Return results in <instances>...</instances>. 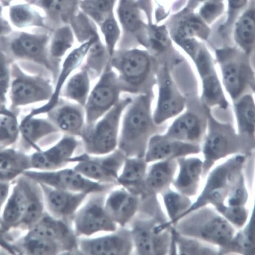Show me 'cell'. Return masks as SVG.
Segmentation results:
<instances>
[{"label":"cell","mask_w":255,"mask_h":255,"mask_svg":"<svg viewBox=\"0 0 255 255\" xmlns=\"http://www.w3.org/2000/svg\"><path fill=\"white\" fill-rule=\"evenodd\" d=\"M151 98L144 93L132 100L122 119L118 149L126 157H144L153 131Z\"/></svg>","instance_id":"6da1fadb"},{"label":"cell","mask_w":255,"mask_h":255,"mask_svg":"<svg viewBox=\"0 0 255 255\" xmlns=\"http://www.w3.org/2000/svg\"><path fill=\"white\" fill-rule=\"evenodd\" d=\"M173 227L180 235L218 246L221 253H229L236 230L224 217L204 206L184 216Z\"/></svg>","instance_id":"7a4b0ae2"},{"label":"cell","mask_w":255,"mask_h":255,"mask_svg":"<svg viewBox=\"0 0 255 255\" xmlns=\"http://www.w3.org/2000/svg\"><path fill=\"white\" fill-rule=\"evenodd\" d=\"M246 158L238 154L216 167L208 175L204 189L189 209L178 219L201 207L211 204L215 208L224 205L240 179L243 176V170Z\"/></svg>","instance_id":"3957f363"},{"label":"cell","mask_w":255,"mask_h":255,"mask_svg":"<svg viewBox=\"0 0 255 255\" xmlns=\"http://www.w3.org/2000/svg\"><path fill=\"white\" fill-rule=\"evenodd\" d=\"M153 62L148 52L136 48L117 49L109 60L123 92L133 95L144 94L152 72Z\"/></svg>","instance_id":"277c9868"},{"label":"cell","mask_w":255,"mask_h":255,"mask_svg":"<svg viewBox=\"0 0 255 255\" xmlns=\"http://www.w3.org/2000/svg\"><path fill=\"white\" fill-rule=\"evenodd\" d=\"M132 100L121 99L95 124L85 127L81 137L86 153L101 156L117 149L123 115Z\"/></svg>","instance_id":"5b68a950"},{"label":"cell","mask_w":255,"mask_h":255,"mask_svg":"<svg viewBox=\"0 0 255 255\" xmlns=\"http://www.w3.org/2000/svg\"><path fill=\"white\" fill-rule=\"evenodd\" d=\"M168 222V221H167ZM164 215L149 219H140L134 223L130 230L137 254L166 255L171 252L172 243L171 226L165 229L167 222Z\"/></svg>","instance_id":"8992f818"},{"label":"cell","mask_w":255,"mask_h":255,"mask_svg":"<svg viewBox=\"0 0 255 255\" xmlns=\"http://www.w3.org/2000/svg\"><path fill=\"white\" fill-rule=\"evenodd\" d=\"M123 90L118 75L110 62L91 90L84 107L86 126L95 124L121 100Z\"/></svg>","instance_id":"52a82bcc"},{"label":"cell","mask_w":255,"mask_h":255,"mask_svg":"<svg viewBox=\"0 0 255 255\" xmlns=\"http://www.w3.org/2000/svg\"><path fill=\"white\" fill-rule=\"evenodd\" d=\"M39 30L13 31L2 38L7 41L8 50L15 58L35 62L57 75L49 53L52 32Z\"/></svg>","instance_id":"ba28073f"},{"label":"cell","mask_w":255,"mask_h":255,"mask_svg":"<svg viewBox=\"0 0 255 255\" xmlns=\"http://www.w3.org/2000/svg\"><path fill=\"white\" fill-rule=\"evenodd\" d=\"M35 181L50 187L74 192L87 194L103 193L112 185L92 181L74 169H63L54 171H40L31 169L23 173Z\"/></svg>","instance_id":"9c48e42d"},{"label":"cell","mask_w":255,"mask_h":255,"mask_svg":"<svg viewBox=\"0 0 255 255\" xmlns=\"http://www.w3.org/2000/svg\"><path fill=\"white\" fill-rule=\"evenodd\" d=\"M126 156L119 149L101 156L87 153L72 158L76 162L74 169L85 177L94 181L106 184L118 183L119 172L123 168Z\"/></svg>","instance_id":"30bf717a"},{"label":"cell","mask_w":255,"mask_h":255,"mask_svg":"<svg viewBox=\"0 0 255 255\" xmlns=\"http://www.w3.org/2000/svg\"><path fill=\"white\" fill-rule=\"evenodd\" d=\"M101 193L91 197L74 215V233L77 237H90L101 232L117 231V224L107 214L105 197Z\"/></svg>","instance_id":"8fae6325"},{"label":"cell","mask_w":255,"mask_h":255,"mask_svg":"<svg viewBox=\"0 0 255 255\" xmlns=\"http://www.w3.org/2000/svg\"><path fill=\"white\" fill-rule=\"evenodd\" d=\"M238 138L228 127L216 123L212 124L203 143L202 175L206 176L218 160L241 150Z\"/></svg>","instance_id":"7c38bea8"},{"label":"cell","mask_w":255,"mask_h":255,"mask_svg":"<svg viewBox=\"0 0 255 255\" xmlns=\"http://www.w3.org/2000/svg\"><path fill=\"white\" fill-rule=\"evenodd\" d=\"M158 99L152 118L154 124L161 125L176 117L183 110L185 100L178 89L166 68L161 69L158 77Z\"/></svg>","instance_id":"4fadbf2b"},{"label":"cell","mask_w":255,"mask_h":255,"mask_svg":"<svg viewBox=\"0 0 255 255\" xmlns=\"http://www.w3.org/2000/svg\"><path fill=\"white\" fill-rule=\"evenodd\" d=\"M101 38V35L93 37L69 51L64 57L57 75L51 98L43 106L34 110L31 114V115L36 116L40 114L49 113L58 105L60 101L61 92L65 84L74 74L76 69L82 65L91 46Z\"/></svg>","instance_id":"5bb4252c"},{"label":"cell","mask_w":255,"mask_h":255,"mask_svg":"<svg viewBox=\"0 0 255 255\" xmlns=\"http://www.w3.org/2000/svg\"><path fill=\"white\" fill-rule=\"evenodd\" d=\"M50 82L42 77L19 75L12 82L10 97L14 107L48 101L53 94Z\"/></svg>","instance_id":"9a60e30c"},{"label":"cell","mask_w":255,"mask_h":255,"mask_svg":"<svg viewBox=\"0 0 255 255\" xmlns=\"http://www.w3.org/2000/svg\"><path fill=\"white\" fill-rule=\"evenodd\" d=\"M110 235L78 241V249L82 254L92 255H127L131 253L133 244L130 230L122 229Z\"/></svg>","instance_id":"2e32d148"},{"label":"cell","mask_w":255,"mask_h":255,"mask_svg":"<svg viewBox=\"0 0 255 255\" xmlns=\"http://www.w3.org/2000/svg\"><path fill=\"white\" fill-rule=\"evenodd\" d=\"M79 143L75 136L66 134L53 146L30 155L32 169L40 171L61 169L72 163Z\"/></svg>","instance_id":"e0dca14e"},{"label":"cell","mask_w":255,"mask_h":255,"mask_svg":"<svg viewBox=\"0 0 255 255\" xmlns=\"http://www.w3.org/2000/svg\"><path fill=\"white\" fill-rule=\"evenodd\" d=\"M31 236L48 239L57 243L63 252H71L78 249V241L74 231L65 222L49 214H43L27 233Z\"/></svg>","instance_id":"ac0fdd59"},{"label":"cell","mask_w":255,"mask_h":255,"mask_svg":"<svg viewBox=\"0 0 255 255\" xmlns=\"http://www.w3.org/2000/svg\"><path fill=\"white\" fill-rule=\"evenodd\" d=\"M39 184L42 192L44 205L49 215L65 222L68 219L74 218L88 195L56 189Z\"/></svg>","instance_id":"d6986e66"},{"label":"cell","mask_w":255,"mask_h":255,"mask_svg":"<svg viewBox=\"0 0 255 255\" xmlns=\"http://www.w3.org/2000/svg\"><path fill=\"white\" fill-rule=\"evenodd\" d=\"M7 8V18L13 29L20 31L53 29L41 10L27 0H18Z\"/></svg>","instance_id":"ffe728a7"},{"label":"cell","mask_w":255,"mask_h":255,"mask_svg":"<svg viewBox=\"0 0 255 255\" xmlns=\"http://www.w3.org/2000/svg\"><path fill=\"white\" fill-rule=\"evenodd\" d=\"M200 150L196 144L173 140L163 134H155L149 139L144 158L149 163L197 154Z\"/></svg>","instance_id":"44dd1931"},{"label":"cell","mask_w":255,"mask_h":255,"mask_svg":"<svg viewBox=\"0 0 255 255\" xmlns=\"http://www.w3.org/2000/svg\"><path fill=\"white\" fill-rule=\"evenodd\" d=\"M140 204L138 195L125 188L112 191L105 201L109 217L116 224L125 227L134 217Z\"/></svg>","instance_id":"7402d4cb"},{"label":"cell","mask_w":255,"mask_h":255,"mask_svg":"<svg viewBox=\"0 0 255 255\" xmlns=\"http://www.w3.org/2000/svg\"><path fill=\"white\" fill-rule=\"evenodd\" d=\"M28 202L26 177L17 180L3 207L0 217L2 232L18 227L25 214Z\"/></svg>","instance_id":"603a6c76"},{"label":"cell","mask_w":255,"mask_h":255,"mask_svg":"<svg viewBox=\"0 0 255 255\" xmlns=\"http://www.w3.org/2000/svg\"><path fill=\"white\" fill-rule=\"evenodd\" d=\"M224 87L232 99L236 100L244 90L248 80V69L231 53H221L219 57Z\"/></svg>","instance_id":"cb8c5ba5"},{"label":"cell","mask_w":255,"mask_h":255,"mask_svg":"<svg viewBox=\"0 0 255 255\" xmlns=\"http://www.w3.org/2000/svg\"><path fill=\"white\" fill-rule=\"evenodd\" d=\"M51 114V122L66 134L81 137L86 127L84 107L75 103L57 105Z\"/></svg>","instance_id":"d4e9b609"},{"label":"cell","mask_w":255,"mask_h":255,"mask_svg":"<svg viewBox=\"0 0 255 255\" xmlns=\"http://www.w3.org/2000/svg\"><path fill=\"white\" fill-rule=\"evenodd\" d=\"M179 173L172 183L178 193L192 197L196 195L202 173L203 161L197 157L177 158Z\"/></svg>","instance_id":"484cf974"},{"label":"cell","mask_w":255,"mask_h":255,"mask_svg":"<svg viewBox=\"0 0 255 255\" xmlns=\"http://www.w3.org/2000/svg\"><path fill=\"white\" fill-rule=\"evenodd\" d=\"M115 14L122 32L133 36L138 41L144 44L145 25L138 0H119Z\"/></svg>","instance_id":"4316f807"},{"label":"cell","mask_w":255,"mask_h":255,"mask_svg":"<svg viewBox=\"0 0 255 255\" xmlns=\"http://www.w3.org/2000/svg\"><path fill=\"white\" fill-rule=\"evenodd\" d=\"M44 13L49 24L54 28L69 24L80 10V0H27Z\"/></svg>","instance_id":"83f0119b"},{"label":"cell","mask_w":255,"mask_h":255,"mask_svg":"<svg viewBox=\"0 0 255 255\" xmlns=\"http://www.w3.org/2000/svg\"><path fill=\"white\" fill-rule=\"evenodd\" d=\"M178 166L175 159L159 160L147 170L144 180L145 193L155 195L169 189Z\"/></svg>","instance_id":"f1b7e54d"},{"label":"cell","mask_w":255,"mask_h":255,"mask_svg":"<svg viewBox=\"0 0 255 255\" xmlns=\"http://www.w3.org/2000/svg\"><path fill=\"white\" fill-rule=\"evenodd\" d=\"M147 164L144 157H126L118 183L134 194H144Z\"/></svg>","instance_id":"f546056e"},{"label":"cell","mask_w":255,"mask_h":255,"mask_svg":"<svg viewBox=\"0 0 255 255\" xmlns=\"http://www.w3.org/2000/svg\"><path fill=\"white\" fill-rule=\"evenodd\" d=\"M202 133L200 120L195 114L188 112L180 115L163 135L171 140L196 144Z\"/></svg>","instance_id":"4dcf8cb0"},{"label":"cell","mask_w":255,"mask_h":255,"mask_svg":"<svg viewBox=\"0 0 255 255\" xmlns=\"http://www.w3.org/2000/svg\"><path fill=\"white\" fill-rule=\"evenodd\" d=\"M30 169V156L13 149L0 150V181L9 182Z\"/></svg>","instance_id":"1f68e13d"},{"label":"cell","mask_w":255,"mask_h":255,"mask_svg":"<svg viewBox=\"0 0 255 255\" xmlns=\"http://www.w3.org/2000/svg\"><path fill=\"white\" fill-rule=\"evenodd\" d=\"M75 36L70 25H63L55 28L51 33L49 53L51 62L57 73L59 72L61 60L73 49Z\"/></svg>","instance_id":"d6a6232c"},{"label":"cell","mask_w":255,"mask_h":255,"mask_svg":"<svg viewBox=\"0 0 255 255\" xmlns=\"http://www.w3.org/2000/svg\"><path fill=\"white\" fill-rule=\"evenodd\" d=\"M91 77L87 68L83 66L81 70L73 74L65 84L61 97L85 107L91 91Z\"/></svg>","instance_id":"836d02e7"},{"label":"cell","mask_w":255,"mask_h":255,"mask_svg":"<svg viewBox=\"0 0 255 255\" xmlns=\"http://www.w3.org/2000/svg\"><path fill=\"white\" fill-rule=\"evenodd\" d=\"M26 185L28 202L25 214L19 227L30 229L37 223L43 215L45 205L39 184L26 177Z\"/></svg>","instance_id":"e575fe53"},{"label":"cell","mask_w":255,"mask_h":255,"mask_svg":"<svg viewBox=\"0 0 255 255\" xmlns=\"http://www.w3.org/2000/svg\"><path fill=\"white\" fill-rule=\"evenodd\" d=\"M59 131L51 121L36 119L30 115L22 121L19 127V131L24 141L28 145L35 147L37 151L40 150L36 147L37 142L43 137Z\"/></svg>","instance_id":"d590c367"},{"label":"cell","mask_w":255,"mask_h":255,"mask_svg":"<svg viewBox=\"0 0 255 255\" xmlns=\"http://www.w3.org/2000/svg\"><path fill=\"white\" fill-rule=\"evenodd\" d=\"M119 0H80L79 9L98 27L109 17L115 14Z\"/></svg>","instance_id":"8d00e7d4"},{"label":"cell","mask_w":255,"mask_h":255,"mask_svg":"<svg viewBox=\"0 0 255 255\" xmlns=\"http://www.w3.org/2000/svg\"><path fill=\"white\" fill-rule=\"evenodd\" d=\"M85 60L84 66L87 68L91 78H99L110 60L102 38L91 46Z\"/></svg>","instance_id":"74e56055"},{"label":"cell","mask_w":255,"mask_h":255,"mask_svg":"<svg viewBox=\"0 0 255 255\" xmlns=\"http://www.w3.org/2000/svg\"><path fill=\"white\" fill-rule=\"evenodd\" d=\"M171 233L176 250L180 255H217L219 250L209 244L179 235L171 226Z\"/></svg>","instance_id":"f35d334b"},{"label":"cell","mask_w":255,"mask_h":255,"mask_svg":"<svg viewBox=\"0 0 255 255\" xmlns=\"http://www.w3.org/2000/svg\"><path fill=\"white\" fill-rule=\"evenodd\" d=\"M235 110L241 132L252 135L255 128V106L253 97L248 95L240 98L236 104Z\"/></svg>","instance_id":"ab89813d"},{"label":"cell","mask_w":255,"mask_h":255,"mask_svg":"<svg viewBox=\"0 0 255 255\" xmlns=\"http://www.w3.org/2000/svg\"><path fill=\"white\" fill-rule=\"evenodd\" d=\"M161 194L170 219L166 223V226L169 227L177 222L179 218L189 209L193 203L189 197L170 189Z\"/></svg>","instance_id":"60d3db41"},{"label":"cell","mask_w":255,"mask_h":255,"mask_svg":"<svg viewBox=\"0 0 255 255\" xmlns=\"http://www.w3.org/2000/svg\"><path fill=\"white\" fill-rule=\"evenodd\" d=\"M18 246L29 255H56L63 252L56 242L27 234L18 241Z\"/></svg>","instance_id":"b9f144b4"},{"label":"cell","mask_w":255,"mask_h":255,"mask_svg":"<svg viewBox=\"0 0 255 255\" xmlns=\"http://www.w3.org/2000/svg\"><path fill=\"white\" fill-rule=\"evenodd\" d=\"M98 28L110 59L117 50V46L123 35L122 30L116 14L106 19L98 26Z\"/></svg>","instance_id":"7bdbcfd3"},{"label":"cell","mask_w":255,"mask_h":255,"mask_svg":"<svg viewBox=\"0 0 255 255\" xmlns=\"http://www.w3.org/2000/svg\"><path fill=\"white\" fill-rule=\"evenodd\" d=\"M69 25L76 39L80 44L100 35L98 27L94 21L80 10L74 16Z\"/></svg>","instance_id":"ee69618b"},{"label":"cell","mask_w":255,"mask_h":255,"mask_svg":"<svg viewBox=\"0 0 255 255\" xmlns=\"http://www.w3.org/2000/svg\"><path fill=\"white\" fill-rule=\"evenodd\" d=\"M255 247V212L246 228L235 236L230 252L252 254Z\"/></svg>","instance_id":"f6af8a7d"},{"label":"cell","mask_w":255,"mask_h":255,"mask_svg":"<svg viewBox=\"0 0 255 255\" xmlns=\"http://www.w3.org/2000/svg\"><path fill=\"white\" fill-rule=\"evenodd\" d=\"M237 36L238 42L245 49L251 48L255 38L254 13L249 11L238 23Z\"/></svg>","instance_id":"bcb514c9"},{"label":"cell","mask_w":255,"mask_h":255,"mask_svg":"<svg viewBox=\"0 0 255 255\" xmlns=\"http://www.w3.org/2000/svg\"><path fill=\"white\" fill-rule=\"evenodd\" d=\"M19 127L12 115L4 114L0 118V145L7 146L17 140Z\"/></svg>","instance_id":"7dc6e473"},{"label":"cell","mask_w":255,"mask_h":255,"mask_svg":"<svg viewBox=\"0 0 255 255\" xmlns=\"http://www.w3.org/2000/svg\"><path fill=\"white\" fill-rule=\"evenodd\" d=\"M216 209L229 223L238 228L244 226L248 219L249 213L245 206L221 205Z\"/></svg>","instance_id":"c3c4849f"},{"label":"cell","mask_w":255,"mask_h":255,"mask_svg":"<svg viewBox=\"0 0 255 255\" xmlns=\"http://www.w3.org/2000/svg\"><path fill=\"white\" fill-rule=\"evenodd\" d=\"M248 199V193L243 176L236 184L233 192L227 198L224 205L228 206H244Z\"/></svg>","instance_id":"681fc988"},{"label":"cell","mask_w":255,"mask_h":255,"mask_svg":"<svg viewBox=\"0 0 255 255\" xmlns=\"http://www.w3.org/2000/svg\"><path fill=\"white\" fill-rule=\"evenodd\" d=\"M9 81L8 65L4 55L0 50V102L4 103L6 100Z\"/></svg>","instance_id":"f907efd6"},{"label":"cell","mask_w":255,"mask_h":255,"mask_svg":"<svg viewBox=\"0 0 255 255\" xmlns=\"http://www.w3.org/2000/svg\"><path fill=\"white\" fill-rule=\"evenodd\" d=\"M10 191V184L9 182L0 181V217L1 211L8 197Z\"/></svg>","instance_id":"816d5d0a"},{"label":"cell","mask_w":255,"mask_h":255,"mask_svg":"<svg viewBox=\"0 0 255 255\" xmlns=\"http://www.w3.org/2000/svg\"><path fill=\"white\" fill-rule=\"evenodd\" d=\"M13 31L7 19L3 16H0V39Z\"/></svg>","instance_id":"f5cc1de1"},{"label":"cell","mask_w":255,"mask_h":255,"mask_svg":"<svg viewBox=\"0 0 255 255\" xmlns=\"http://www.w3.org/2000/svg\"><path fill=\"white\" fill-rule=\"evenodd\" d=\"M219 9V7L216 4H208L204 7L202 13L204 17H210L217 12Z\"/></svg>","instance_id":"db71d44e"},{"label":"cell","mask_w":255,"mask_h":255,"mask_svg":"<svg viewBox=\"0 0 255 255\" xmlns=\"http://www.w3.org/2000/svg\"><path fill=\"white\" fill-rule=\"evenodd\" d=\"M246 1L247 0H230V3L233 8H238L243 6Z\"/></svg>","instance_id":"11a10c76"},{"label":"cell","mask_w":255,"mask_h":255,"mask_svg":"<svg viewBox=\"0 0 255 255\" xmlns=\"http://www.w3.org/2000/svg\"><path fill=\"white\" fill-rule=\"evenodd\" d=\"M18 1V0H0V3L4 7H7L11 3Z\"/></svg>","instance_id":"9f6ffc18"},{"label":"cell","mask_w":255,"mask_h":255,"mask_svg":"<svg viewBox=\"0 0 255 255\" xmlns=\"http://www.w3.org/2000/svg\"><path fill=\"white\" fill-rule=\"evenodd\" d=\"M0 245L4 248L6 249L8 246V245L5 242H3L2 240H0Z\"/></svg>","instance_id":"6f0895ef"}]
</instances>
